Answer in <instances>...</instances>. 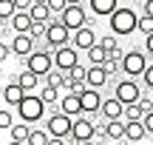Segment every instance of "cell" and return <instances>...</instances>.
<instances>
[{
  "label": "cell",
  "mask_w": 153,
  "mask_h": 145,
  "mask_svg": "<svg viewBox=\"0 0 153 145\" xmlns=\"http://www.w3.org/2000/svg\"><path fill=\"white\" fill-rule=\"evenodd\" d=\"M136 11L128 9V6H116L114 11L108 14V26H111V34L116 37H128V34L136 31Z\"/></svg>",
  "instance_id": "1"
},
{
  "label": "cell",
  "mask_w": 153,
  "mask_h": 145,
  "mask_svg": "<svg viewBox=\"0 0 153 145\" xmlns=\"http://www.w3.org/2000/svg\"><path fill=\"white\" fill-rule=\"evenodd\" d=\"M17 117L23 120V123H40V120L45 117V102L40 100V94H34V91H23L20 102H17Z\"/></svg>",
  "instance_id": "2"
},
{
  "label": "cell",
  "mask_w": 153,
  "mask_h": 145,
  "mask_svg": "<svg viewBox=\"0 0 153 145\" xmlns=\"http://www.w3.org/2000/svg\"><path fill=\"white\" fill-rule=\"evenodd\" d=\"M51 66H54L51 49H45V46H34V51H28V54L20 60V68H28V71H34L37 77H43Z\"/></svg>",
  "instance_id": "3"
},
{
  "label": "cell",
  "mask_w": 153,
  "mask_h": 145,
  "mask_svg": "<svg viewBox=\"0 0 153 145\" xmlns=\"http://www.w3.org/2000/svg\"><path fill=\"white\" fill-rule=\"evenodd\" d=\"M148 63H150V54H145V51H139V49L122 51V57H119V66H122V74H125V77H139Z\"/></svg>",
  "instance_id": "4"
},
{
  "label": "cell",
  "mask_w": 153,
  "mask_h": 145,
  "mask_svg": "<svg viewBox=\"0 0 153 145\" xmlns=\"http://www.w3.org/2000/svg\"><path fill=\"white\" fill-rule=\"evenodd\" d=\"M57 20H60L68 31H74V28H79V26L88 23V9L82 3H65V9L57 14Z\"/></svg>",
  "instance_id": "5"
},
{
  "label": "cell",
  "mask_w": 153,
  "mask_h": 145,
  "mask_svg": "<svg viewBox=\"0 0 153 145\" xmlns=\"http://www.w3.org/2000/svg\"><path fill=\"white\" fill-rule=\"evenodd\" d=\"M111 91H114V97L125 105V102H136L139 97H142V85L136 83V77H122L116 80L114 85H111Z\"/></svg>",
  "instance_id": "6"
},
{
  "label": "cell",
  "mask_w": 153,
  "mask_h": 145,
  "mask_svg": "<svg viewBox=\"0 0 153 145\" xmlns=\"http://www.w3.org/2000/svg\"><path fill=\"white\" fill-rule=\"evenodd\" d=\"M68 37H71V31H68L65 26H62L60 20H57V14L51 17L48 23H45V34H43V40H45V49H57V46H65L68 43Z\"/></svg>",
  "instance_id": "7"
},
{
  "label": "cell",
  "mask_w": 153,
  "mask_h": 145,
  "mask_svg": "<svg viewBox=\"0 0 153 145\" xmlns=\"http://www.w3.org/2000/svg\"><path fill=\"white\" fill-rule=\"evenodd\" d=\"M68 131H71V117L62 111H51L48 120H45V134L48 137H60V140H68Z\"/></svg>",
  "instance_id": "8"
},
{
  "label": "cell",
  "mask_w": 153,
  "mask_h": 145,
  "mask_svg": "<svg viewBox=\"0 0 153 145\" xmlns=\"http://www.w3.org/2000/svg\"><path fill=\"white\" fill-rule=\"evenodd\" d=\"M76 97H79L82 114H88V117L97 120V117H99V102H102V88H88V85H85Z\"/></svg>",
  "instance_id": "9"
},
{
  "label": "cell",
  "mask_w": 153,
  "mask_h": 145,
  "mask_svg": "<svg viewBox=\"0 0 153 145\" xmlns=\"http://www.w3.org/2000/svg\"><path fill=\"white\" fill-rule=\"evenodd\" d=\"M51 60H54V68L65 71V68H71L74 63H79V51H76L71 43H65V46H57V49L51 51Z\"/></svg>",
  "instance_id": "10"
},
{
  "label": "cell",
  "mask_w": 153,
  "mask_h": 145,
  "mask_svg": "<svg viewBox=\"0 0 153 145\" xmlns=\"http://www.w3.org/2000/svg\"><path fill=\"white\" fill-rule=\"evenodd\" d=\"M68 40H71V46H74L76 51H85L88 46H94V43H97V31H94V26H91V23H85V26L74 28Z\"/></svg>",
  "instance_id": "11"
},
{
  "label": "cell",
  "mask_w": 153,
  "mask_h": 145,
  "mask_svg": "<svg viewBox=\"0 0 153 145\" xmlns=\"http://www.w3.org/2000/svg\"><path fill=\"white\" fill-rule=\"evenodd\" d=\"M34 46H37V43L28 37V31H14V40L9 43V49H11V54H14L17 60H23L28 51H34Z\"/></svg>",
  "instance_id": "12"
},
{
  "label": "cell",
  "mask_w": 153,
  "mask_h": 145,
  "mask_svg": "<svg viewBox=\"0 0 153 145\" xmlns=\"http://www.w3.org/2000/svg\"><path fill=\"white\" fill-rule=\"evenodd\" d=\"M99 117L102 120H122V102L116 100V97H108V100L102 97V102H99Z\"/></svg>",
  "instance_id": "13"
},
{
  "label": "cell",
  "mask_w": 153,
  "mask_h": 145,
  "mask_svg": "<svg viewBox=\"0 0 153 145\" xmlns=\"http://www.w3.org/2000/svg\"><path fill=\"white\" fill-rule=\"evenodd\" d=\"M82 83H85L88 88H105L108 74L102 71V66H88V68H85V80H82Z\"/></svg>",
  "instance_id": "14"
},
{
  "label": "cell",
  "mask_w": 153,
  "mask_h": 145,
  "mask_svg": "<svg viewBox=\"0 0 153 145\" xmlns=\"http://www.w3.org/2000/svg\"><path fill=\"white\" fill-rule=\"evenodd\" d=\"M26 11H28V17H31L34 23H48L51 17H54V14H51V9L43 3V0H31V6H28Z\"/></svg>",
  "instance_id": "15"
},
{
  "label": "cell",
  "mask_w": 153,
  "mask_h": 145,
  "mask_svg": "<svg viewBox=\"0 0 153 145\" xmlns=\"http://www.w3.org/2000/svg\"><path fill=\"white\" fill-rule=\"evenodd\" d=\"M142 137H148V131L142 128V123H139V120H125V131H122V140H128V142H139Z\"/></svg>",
  "instance_id": "16"
},
{
  "label": "cell",
  "mask_w": 153,
  "mask_h": 145,
  "mask_svg": "<svg viewBox=\"0 0 153 145\" xmlns=\"http://www.w3.org/2000/svg\"><path fill=\"white\" fill-rule=\"evenodd\" d=\"M60 111L62 114H68V117H76V114H82V108H79V97L71 94V91H65V97H60Z\"/></svg>",
  "instance_id": "17"
},
{
  "label": "cell",
  "mask_w": 153,
  "mask_h": 145,
  "mask_svg": "<svg viewBox=\"0 0 153 145\" xmlns=\"http://www.w3.org/2000/svg\"><path fill=\"white\" fill-rule=\"evenodd\" d=\"M11 80H14V83L20 85L23 91H34V88L40 85V77H37L34 71H28V68H23V71L17 74V77H11Z\"/></svg>",
  "instance_id": "18"
},
{
  "label": "cell",
  "mask_w": 153,
  "mask_h": 145,
  "mask_svg": "<svg viewBox=\"0 0 153 145\" xmlns=\"http://www.w3.org/2000/svg\"><path fill=\"white\" fill-rule=\"evenodd\" d=\"M20 97H23V88L14 83V80H9V83L3 85V102H6V105H17Z\"/></svg>",
  "instance_id": "19"
},
{
  "label": "cell",
  "mask_w": 153,
  "mask_h": 145,
  "mask_svg": "<svg viewBox=\"0 0 153 145\" xmlns=\"http://www.w3.org/2000/svg\"><path fill=\"white\" fill-rule=\"evenodd\" d=\"M40 80H45V85H54V88H65V83H68V80H65V71H60V68H54V66H51Z\"/></svg>",
  "instance_id": "20"
},
{
  "label": "cell",
  "mask_w": 153,
  "mask_h": 145,
  "mask_svg": "<svg viewBox=\"0 0 153 145\" xmlns=\"http://www.w3.org/2000/svg\"><path fill=\"white\" fill-rule=\"evenodd\" d=\"M119 6V0H91V14L97 17H108L111 11Z\"/></svg>",
  "instance_id": "21"
},
{
  "label": "cell",
  "mask_w": 153,
  "mask_h": 145,
  "mask_svg": "<svg viewBox=\"0 0 153 145\" xmlns=\"http://www.w3.org/2000/svg\"><path fill=\"white\" fill-rule=\"evenodd\" d=\"M122 131H125V123H119V120L102 123V137H108V140H122Z\"/></svg>",
  "instance_id": "22"
},
{
  "label": "cell",
  "mask_w": 153,
  "mask_h": 145,
  "mask_svg": "<svg viewBox=\"0 0 153 145\" xmlns=\"http://www.w3.org/2000/svg\"><path fill=\"white\" fill-rule=\"evenodd\" d=\"M9 26H11V31H28V26H31L28 11H14V14L9 17Z\"/></svg>",
  "instance_id": "23"
},
{
  "label": "cell",
  "mask_w": 153,
  "mask_h": 145,
  "mask_svg": "<svg viewBox=\"0 0 153 145\" xmlns=\"http://www.w3.org/2000/svg\"><path fill=\"white\" fill-rule=\"evenodd\" d=\"M28 128H31V125L28 123H11L9 125V137H11V142H26V134H28Z\"/></svg>",
  "instance_id": "24"
},
{
  "label": "cell",
  "mask_w": 153,
  "mask_h": 145,
  "mask_svg": "<svg viewBox=\"0 0 153 145\" xmlns=\"http://www.w3.org/2000/svg\"><path fill=\"white\" fill-rule=\"evenodd\" d=\"M26 142L28 145H48V134H45V128H28Z\"/></svg>",
  "instance_id": "25"
},
{
  "label": "cell",
  "mask_w": 153,
  "mask_h": 145,
  "mask_svg": "<svg viewBox=\"0 0 153 145\" xmlns=\"http://www.w3.org/2000/svg\"><path fill=\"white\" fill-rule=\"evenodd\" d=\"M102 66V71L108 74V77H116V74L122 71V66H119V57H111V54H105V60L99 63Z\"/></svg>",
  "instance_id": "26"
},
{
  "label": "cell",
  "mask_w": 153,
  "mask_h": 145,
  "mask_svg": "<svg viewBox=\"0 0 153 145\" xmlns=\"http://www.w3.org/2000/svg\"><path fill=\"white\" fill-rule=\"evenodd\" d=\"M85 54H88V63H91V66H99V63L105 60V49H102L99 43L88 46V49H85Z\"/></svg>",
  "instance_id": "27"
},
{
  "label": "cell",
  "mask_w": 153,
  "mask_h": 145,
  "mask_svg": "<svg viewBox=\"0 0 153 145\" xmlns=\"http://www.w3.org/2000/svg\"><path fill=\"white\" fill-rule=\"evenodd\" d=\"M40 100H43L45 105H54V102L60 100V88H54V85H43V88H40Z\"/></svg>",
  "instance_id": "28"
},
{
  "label": "cell",
  "mask_w": 153,
  "mask_h": 145,
  "mask_svg": "<svg viewBox=\"0 0 153 145\" xmlns=\"http://www.w3.org/2000/svg\"><path fill=\"white\" fill-rule=\"evenodd\" d=\"M136 31H142V34H153V14H142V17H136Z\"/></svg>",
  "instance_id": "29"
},
{
  "label": "cell",
  "mask_w": 153,
  "mask_h": 145,
  "mask_svg": "<svg viewBox=\"0 0 153 145\" xmlns=\"http://www.w3.org/2000/svg\"><path fill=\"white\" fill-rule=\"evenodd\" d=\"M14 3H11V0H0V23H9V17L14 14Z\"/></svg>",
  "instance_id": "30"
},
{
  "label": "cell",
  "mask_w": 153,
  "mask_h": 145,
  "mask_svg": "<svg viewBox=\"0 0 153 145\" xmlns=\"http://www.w3.org/2000/svg\"><path fill=\"white\" fill-rule=\"evenodd\" d=\"M43 34H45V23H34V20H31V26H28V37H31L34 43H40Z\"/></svg>",
  "instance_id": "31"
},
{
  "label": "cell",
  "mask_w": 153,
  "mask_h": 145,
  "mask_svg": "<svg viewBox=\"0 0 153 145\" xmlns=\"http://www.w3.org/2000/svg\"><path fill=\"white\" fill-rule=\"evenodd\" d=\"M97 43L102 46L105 51H111V49H116V46H119V40H116V34H105V37H97Z\"/></svg>",
  "instance_id": "32"
},
{
  "label": "cell",
  "mask_w": 153,
  "mask_h": 145,
  "mask_svg": "<svg viewBox=\"0 0 153 145\" xmlns=\"http://www.w3.org/2000/svg\"><path fill=\"white\" fill-rule=\"evenodd\" d=\"M14 123V114L9 108H0V131H9V125Z\"/></svg>",
  "instance_id": "33"
},
{
  "label": "cell",
  "mask_w": 153,
  "mask_h": 145,
  "mask_svg": "<svg viewBox=\"0 0 153 145\" xmlns=\"http://www.w3.org/2000/svg\"><path fill=\"white\" fill-rule=\"evenodd\" d=\"M139 77H142V85H145V88H153V66H150V63L142 68V74H139Z\"/></svg>",
  "instance_id": "34"
},
{
  "label": "cell",
  "mask_w": 153,
  "mask_h": 145,
  "mask_svg": "<svg viewBox=\"0 0 153 145\" xmlns=\"http://www.w3.org/2000/svg\"><path fill=\"white\" fill-rule=\"evenodd\" d=\"M45 6L51 9V14H60V11L65 9V0H45Z\"/></svg>",
  "instance_id": "35"
},
{
  "label": "cell",
  "mask_w": 153,
  "mask_h": 145,
  "mask_svg": "<svg viewBox=\"0 0 153 145\" xmlns=\"http://www.w3.org/2000/svg\"><path fill=\"white\" fill-rule=\"evenodd\" d=\"M11 57V49H9V43H3V40H0V63H6Z\"/></svg>",
  "instance_id": "36"
},
{
  "label": "cell",
  "mask_w": 153,
  "mask_h": 145,
  "mask_svg": "<svg viewBox=\"0 0 153 145\" xmlns=\"http://www.w3.org/2000/svg\"><path fill=\"white\" fill-rule=\"evenodd\" d=\"M11 3H14V9H17V11H26L28 6H31V0H11Z\"/></svg>",
  "instance_id": "37"
},
{
  "label": "cell",
  "mask_w": 153,
  "mask_h": 145,
  "mask_svg": "<svg viewBox=\"0 0 153 145\" xmlns=\"http://www.w3.org/2000/svg\"><path fill=\"white\" fill-rule=\"evenodd\" d=\"M145 54H153V34H145Z\"/></svg>",
  "instance_id": "38"
},
{
  "label": "cell",
  "mask_w": 153,
  "mask_h": 145,
  "mask_svg": "<svg viewBox=\"0 0 153 145\" xmlns=\"http://www.w3.org/2000/svg\"><path fill=\"white\" fill-rule=\"evenodd\" d=\"M142 14H153V0H145V6H142Z\"/></svg>",
  "instance_id": "39"
},
{
  "label": "cell",
  "mask_w": 153,
  "mask_h": 145,
  "mask_svg": "<svg viewBox=\"0 0 153 145\" xmlns=\"http://www.w3.org/2000/svg\"><path fill=\"white\" fill-rule=\"evenodd\" d=\"M0 40H3V23H0Z\"/></svg>",
  "instance_id": "40"
},
{
  "label": "cell",
  "mask_w": 153,
  "mask_h": 145,
  "mask_svg": "<svg viewBox=\"0 0 153 145\" xmlns=\"http://www.w3.org/2000/svg\"><path fill=\"white\" fill-rule=\"evenodd\" d=\"M65 3H82V0H65Z\"/></svg>",
  "instance_id": "41"
}]
</instances>
